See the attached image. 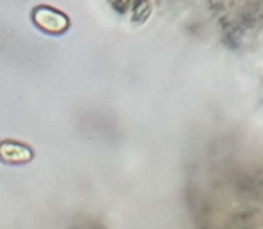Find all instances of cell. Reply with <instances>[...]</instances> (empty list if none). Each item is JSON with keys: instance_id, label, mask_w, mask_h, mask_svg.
Returning <instances> with one entry per match:
<instances>
[{"instance_id": "1", "label": "cell", "mask_w": 263, "mask_h": 229, "mask_svg": "<svg viewBox=\"0 0 263 229\" xmlns=\"http://www.w3.org/2000/svg\"><path fill=\"white\" fill-rule=\"evenodd\" d=\"M32 18H34V24L47 32H63L68 27L66 14H63L61 11L54 9V7H47V6L36 7L34 13H32Z\"/></svg>"}, {"instance_id": "2", "label": "cell", "mask_w": 263, "mask_h": 229, "mask_svg": "<svg viewBox=\"0 0 263 229\" xmlns=\"http://www.w3.org/2000/svg\"><path fill=\"white\" fill-rule=\"evenodd\" d=\"M0 156L6 161H13V163H22V161L31 160V150L24 145L18 143H2L0 145Z\"/></svg>"}]
</instances>
